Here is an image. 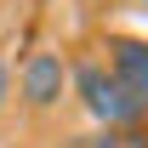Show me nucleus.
<instances>
[{
	"instance_id": "obj_1",
	"label": "nucleus",
	"mask_w": 148,
	"mask_h": 148,
	"mask_svg": "<svg viewBox=\"0 0 148 148\" xmlns=\"http://www.w3.org/2000/svg\"><path fill=\"white\" fill-rule=\"evenodd\" d=\"M74 91H80L86 114H91V120H103L108 131H125V125H137V120H143V114H137V103L125 97V86H120L103 63H80V69H74Z\"/></svg>"
},
{
	"instance_id": "obj_2",
	"label": "nucleus",
	"mask_w": 148,
	"mask_h": 148,
	"mask_svg": "<svg viewBox=\"0 0 148 148\" xmlns=\"http://www.w3.org/2000/svg\"><path fill=\"white\" fill-rule=\"evenodd\" d=\"M108 74L125 86V97L137 103V114H148V40H131V34H114L108 40Z\"/></svg>"
},
{
	"instance_id": "obj_3",
	"label": "nucleus",
	"mask_w": 148,
	"mask_h": 148,
	"mask_svg": "<svg viewBox=\"0 0 148 148\" xmlns=\"http://www.w3.org/2000/svg\"><path fill=\"white\" fill-rule=\"evenodd\" d=\"M63 80H69L63 57L57 51H34L23 63V74H17V91H23L29 108H51V103H63Z\"/></svg>"
},
{
	"instance_id": "obj_4",
	"label": "nucleus",
	"mask_w": 148,
	"mask_h": 148,
	"mask_svg": "<svg viewBox=\"0 0 148 148\" xmlns=\"http://www.w3.org/2000/svg\"><path fill=\"white\" fill-rule=\"evenodd\" d=\"M108 148H148V131H143V125H125V131L108 137Z\"/></svg>"
},
{
	"instance_id": "obj_5",
	"label": "nucleus",
	"mask_w": 148,
	"mask_h": 148,
	"mask_svg": "<svg viewBox=\"0 0 148 148\" xmlns=\"http://www.w3.org/2000/svg\"><path fill=\"white\" fill-rule=\"evenodd\" d=\"M108 137L114 131H97V137H74V143H63V148H108Z\"/></svg>"
},
{
	"instance_id": "obj_6",
	"label": "nucleus",
	"mask_w": 148,
	"mask_h": 148,
	"mask_svg": "<svg viewBox=\"0 0 148 148\" xmlns=\"http://www.w3.org/2000/svg\"><path fill=\"white\" fill-rule=\"evenodd\" d=\"M6 97H12V74H6V63H0V108H6Z\"/></svg>"
},
{
	"instance_id": "obj_7",
	"label": "nucleus",
	"mask_w": 148,
	"mask_h": 148,
	"mask_svg": "<svg viewBox=\"0 0 148 148\" xmlns=\"http://www.w3.org/2000/svg\"><path fill=\"white\" fill-rule=\"evenodd\" d=\"M137 6H143V12H148V0H137Z\"/></svg>"
}]
</instances>
